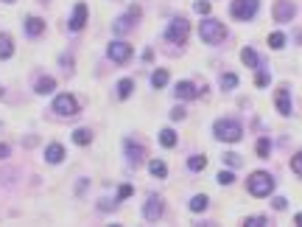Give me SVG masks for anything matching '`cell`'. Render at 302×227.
Returning <instances> with one entry per match:
<instances>
[{
    "mask_svg": "<svg viewBox=\"0 0 302 227\" xmlns=\"http://www.w3.org/2000/svg\"><path fill=\"white\" fill-rule=\"evenodd\" d=\"M246 188H249L252 196H268V193L274 191V177L266 174V171H255V174H249V180H246Z\"/></svg>",
    "mask_w": 302,
    "mask_h": 227,
    "instance_id": "cell-1",
    "label": "cell"
},
{
    "mask_svg": "<svg viewBox=\"0 0 302 227\" xmlns=\"http://www.w3.org/2000/svg\"><path fill=\"white\" fill-rule=\"evenodd\" d=\"M213 132H216V138H218V140H224V143H238V140L243 138L241 123L233 121V118H221V121H216Z\"/></svg>",
    "mask_w": 302,
    "mask_h": 227,
    "instance_id": "cell-2",
    "label": "cell"
},
{
    "mask_svg": "<svg viewBox=\"0 0 302 227\" xmlns=\"http://www.w3.org/2000/svg\"><path fill=\"white\" fill-rule=\"evenodd\" d=\"M199 34H201V39L210 45H218V42H224V37H227V28L218 23V20L213 17H204L201 23H199Z\"/></svg>",
    "mask_w": 302,
    "mask_h": 227,
    "instance_id": "cell-3",
    "label": "cell"
},
{
    "mask_svg": "<svg viewBox=\"0 0 302 227\" xmlns=\"http://www.w3.org/2000/svg\"><path fill=\"white\" fill-rule=\"evenodd\" d=\"M188 34H190V23L185 17H173L171 23H168V28H165V39L173 42V45H185Z\"/></svg>",
    "mask_w": 302,
    "mask_h": 227,
    "instance_id": "cell-4",
    "label": "cell"
},
{
    "mask_svg": "<svg viewBox=\"0 0 302 227\" xmlns=\"http://www.w3.org/2000/svg\"><path fill=\"white\" fill-rule=\"evenodd\" d=\"M258 9H260V0H233V6H230L235 20H252L258 14Z\"/></svg>",
    "mask_w": 302,
    "mask_h": 227,
    "instance_id": "cell-5",
    "label": "cell"
},
{
    "mask_svg": "<svg viewBox=\"0 0 302 227\" xmlns=\"http://www.w3.org/2000/svg\"><path fill=\"white\" fill-rule=\"evenodd\" d=\"M53 113L62 115V118H73L78 113V101L70 93H62V96L53 98Z\"/></svg>",
    "mask_w": 302,
    "mask_h": 227,
    "instance_id": "cell-6",
    "label": "cell"
},
{
    "mask_svg": "<svg viewBox=\"0 0 302 227\" xmlns=\"http://www.w3.org/2000/svg\"><path fill=\"white\" fill-rule=\"evenodd\" d=\"M106 56L112 62H118V65H123V62L132 59V45L123 42V39H115V42L106 45Z\"/></svg>",
    "mask_w": 302,
    "mask_h": 227,
    "instance_id": "cell-7",
    "label": "cell"
},
{
    "mask_svg": "<svg viewBox=\"0 0 302 227\" xmlns=\"http://www.w3.org/2000/svg\"><path fill=\"white\" fill-rule=\"evenodd\" d=\"M143 216L148 219V222H157V219L163 216V199L157 196V193H151L146 199V205H143Z\"/></svg>",
    "mask_w": 302,
    "mask_h": 227,
    "instance_id": "cell-8",
    "label": "cell"
},
{
    "mask_svg": "<svg viewBox=\"0 0 302 227\" xmlns=\"http://www.w3.org/2000/svg\"><path fill=\"white\" fill-rule=\"evenodd\" d=\"M137 17H140V6H132V9L126 11L118 23H115V34H126V31L137 23Z\"/></svg>",
    "mask_w": 302,
    "mask_h": 227,
    "instance_id": "cell-9",
    "label": "cell"
},
{
    "mask_svg": "<svg viewBox=\"0 0 302 227\" xmlns=\"http://www.w3.org/2000/svg\"><path fill=\"white\" fill-rule=\"evenodd\" d=\"M126 157H129L132 166H140L146 160V149L140 146V143H134V140H126Z\"/></svg>",
    "mask_w": 302,
    "mask_h": 227,
    "instance_id": "cell-10",
    "label": "cell"
},
{
    "mask_svg": "<svg viewBox=\"0 0 302 227\" xmlns=\"http://www.w3.org/2000/svg\"><path fill=\"white\" fill-rule=\"evenodd\" d=\"M294 3H288V0H280L274 6V20L277 23H288V20H294Z\"/></svg>",
    "mask_w": 302,
    "mask_h": 227,
    "instance_id": "cell-11",
    "label": "cell"
},
{
    "mask_svg": "<svg viewBox=\"0 0 302 227\" xmlns=\"http://www.w3.org/2000/svg\"><path fill=\"white\" fill-rule=\"evenodd\" d=\"M84 23H87V6L84 3H78L76 9H73V17H70V31H81L84 28Z\"/></svg>",
    "mask_w": 302,
    "mask_h": 227,
    "instance_id": "cell-12",
    "label": "cell"
},
{
    "mask_svg": "<svg viewBox=\"0 0 302 227\" xmlns=\"http://www.w3.org/2000/svg\"><path fill=\"white\" fill-rule=\"evenodd\" d=\"M173 93H176V98L188 101V98H196L199 96V87L193 84V81H179V84L173 87Z\"/></svg>",
    "mask_w": 302,
    "mask_h": 227,
    "instance_id": "cell-13",
    "label": "cell"
},
{
    "mask_svg": "<svg viewBox=\"0 0 302 227\" xmlns=\"http://www.w3.org/2000/svg\"><path fill=\"white\" fill-rule=\"evenodd\" d=\"M45 160L53 163V166L62 163V160H65V146H62V143H51V146L45 149Z\"/></svg>",
    "mask_w": 302,
    "mask_h": 227,
    "instance_id": "cell-14",
    "label": "cell"
},
{
    "mask_svg": "<svg viewBox=\"0 0 302 227\" xmlns=\"http://www.w3.org/2000/svg\"><path fill=\"white\" fill-rule=\"evenodd\" d=\"M274 104H277V113H280V115H291V98H288L285 90H277Z\"/></svg>",
    "mask_w": 302,
    "mask_h": 227,
    "instance_id": "cell-15",
    "label": "cell"
},
{
    "mask_svg": "<svg viewBox=\"0 0 302 227\" xmlns=\"http://www.w3.org/2000/svg\"><path fill=\"white\" fill-rule=\"evenodd\" d=\"M42 31H45V23L39 17H28L26 20V34L28 37H39Z\"/></svg>",
    "mask_w": 302,
    "mask_h": 227,
    "instance_id": "cell-16",
    "label": "cell"
},
{
    "mask_svg": "<svg viewBox=\"0 0 302 227\" xmlns=\"http://www.w3.org/2000/svg\"><path fill=\"white\" fill-rule=\"evenodd\" d=\"M34 90L39 93V96H48V93H53V90H56V81H53L51 76H42V79L34 84Z\"/></svg>",
    "mask_w": 302,
    "mask_h": 227,
    "instance_id": "cell-17",
    "label": "cell"
},
{
    "mask_svg": "<svg viewBox=\"0 0 302 227\" xmlns=\"http://www.w3.org/2000/svg\"><path fill=\"white\" fill-rule=\"evenodd\" d=\"M14 53V42H11L9 34H0V59H9Z\"/></svg>",
    "mask_w": 302,
    "mask_h": 227,
    "instance_id": "cell-18",
    "label": "cell"
},
{
    "mask_svg": "<svg viewBox=\"0 0 302 227\" xmlns=\"http://www.w3.org/2000/svg\"><path fill=\"white\" fill-rule=\"evenodd\" d=\"M241 59H243V65H246V68H260L258 53L252 51V48H243V51H241Z\"/></svg>",
    "mask_w": 302,
    "mask_h": 227,
    "instance_id": "cell-19",
    "label": "cell"
},
{
    "mask_svg": "<svg viewBox=\"0 0 302 227\" xmlns=\"http://www.w3.org/2000/svg\"><path fill=\"white\" fill-rule=\"evenodd\" d=\"M176 140H179V138H176V132H173V129H163V132H160V143H163L165 149H173V146H176Z\"/></svg>",
    "mask_w": 302,
    "mask_h": 227,
    "instance_id": "cell-20",
    "label": "cell"
},
{
    "mask_svg": "<svg viewBox=\"0 0 302 227\" xmlns=\"http://www.w3.org/2000/svg\"><path fill=\"white\" fill-rule=\"evenodd\" d=\"M148 168H151V174H154L157 180H165V177H168V168H165L163 160H151V163H148Z\"/></svg>",
    "mask_w": 302,
    "mask_h": 227,
    "instance_id": "cell-21",
    "label": "cell"
},
{
    "mask_svg": "<svg viewBox=\"0 0 302 227\" xmlns=\"http://www.w3.org/2000/svg\"><path fill=\"white\" fill-rule=\"evenodd\" d=\"M90 140H93V132L90 129H76L73 132V143H78V146H87Z\"/></svg>",
    "mask_w": 302,
    "mask_h": 227,
    "instance_id": "cell-22",
    "label": "cell"
},
{
    "mask_svg": "<svg viewBox=\"0 0 302 227\" xmlns=\"http://www.w3.org/2000/svg\"><path fill=\"white\" fill-rule=\"evenodd\" d=\"M132 90H134V81H132V79H121V81H118V96H121V98H129Z\"/></svg>",
    "mask_w": 302,
    "mask_h": 227,
    "instance_id": "cell-23",
    "label": "cell"
},
{
    "mask_svg": "<svg viewBox=\"0 0 302 227\" xmlns=\"http://www.w3.org/2000/svg\"><path fill=\"white\" fill-rule=\"evenodd\" d=\"M204 208H207V196H204V193H199V196L190 199V210H193V213H201Z\"/></svg>",
    "mask_w": 302,
    "mask_h": 227,
    "instance_id": "cell-24",
    "label": "cell"
},
{
    "mask_svg": "<svg viewBox=\"0 0 302 227\" xmlns=\"http://www.w3.org/2000/svg\"><path fill=\"white\" fill-rule=\"evenodd\" d=\"M151 84H154L157 90H163L165 84H168V70H157L154 76H151Z\"/></svg>",
    "mask_w": 302,
    "mask_h": 227,
    "instance_id": "cell-25",
    "label": "cell"
},
{
    "mask_svg": "<svg viewBox=\"0 0 302 227\" xmlns=\"http://www.w3.org/2000/svg\"><path fill=\"white\" fill-rule=\"evenodd\" d=\"M204 166H207V160H204V154H193V157L188 160V168H190V171H201Z\"/></svg>",
    "mask_w": 302,
    "mask_h": 227,
    "instance_id": "cell-26",
    "label": "cell"
},
{
    "mask_svg": "<svg viewBox=\"0 0 302 227\" xmlns=\"http://www.w3.org/2000/svg\"><path fill=\"white\" fill-rule=\"evenodd\" d=\"M243 225L246 227H266L268 219L266 216H249V219H243Z\"/></svg>",
    "mask_w": 302,
    "mask_h": 227,
    "instance_id": "cell-27",
    "label": "cell"
},
{
    "mask_svg": "<svg viewBox=\"0 0 302 227\" xmlns=\"http://www.w3.org/2000/svg\"><path fill=\"white\" fill-rule=\"evenodd\" d=\"M268 45H271L274 51H280V48H283V45H285V37L280 34V31H274V34L268 37Z\"/></svg>",
    "mask_w": 302,
    "mask_h": 227,
    "instance_id": "cell-28",
    "label": "cell"
},
{
    "mask_svg": "<svg viewBox=\"0 0 302 227\" xmlns=\"http://www.w3.org/2000/svg\"><path fill=\"white\" fill-rule=\"evenodd\" d=\"M235 84H238V76H235V73H224L221 87H224V90H235Z\"/></svg>",
    "mask_w": 302,
    "mask_h": 227,
    "instance_id": "cell-29",
    "label": "cell"
},
{
    "mask_svg": "<svg viewBox=\"0 0 302 227\" xmlns=\"http://www.w3.org/2000/svg\"><path fill=\"white\" fill-rule=\"evenodd\" d=\"M268 151H271V143H268V138H260V140H258V154H260V157H268Z\"/></svg>",
    "mask_w": 302,
    "mask_h": 227,
    "instance_id": "cell-30",
    "label": "cell"
},
{
    "mask_svg": "<svg viewBox=\"0 0 302 227\" xmlns=\"http://www.w3.org/2000/svg\"><path fill=\"white\" fill-rule=\"evenodd\" d=\"M291 171L302 177V151H297V154L291 157Z\"/></svg>",
    "mask_w": 302,
    "mask_h": 227,
    "instance_id": "cell-31",
    "label": "cell"
},
{
    "mask_svg": "<svg viewBox=\"0 0 302 227\" xmlns=\"http://www.w3.org/2000/svg\"><path fill=\"white\" fill-rule=\"evenodd\" d=\"M132 193H134V188H132V185H121V188H118V202L129 199Z\"/></svg>",
    "mask_w": 302,
    "mask_h": 227,
    "instance_id": "cell-32",
    "label": "cell"
},
{
    "mask_svg": "<svg viewBox=\"0 0 302 227\" xmlns=\"http://www.w3.org/2000/svg\"><path fill=\"white\" fill-rule=\"evenodd\" d=\"M268 81H271V76H268L266 70H263V73H258V76H255V84H258V87H268Z\"/></svg>",
    "mask_w": 302,
    "mask_h": 227,
    "instance_id": "cell-33",
    "label": "cell"
},
{
    "mask_svg": "<svg viewBox=\"0 0 302 227\" xmlns=\"http://www.w3.org/2000/svg\"><path fill=\"white\" fill-rule=\"evenodd\" d=\"M218 183H221V185H233L235 183L233 171H221V174H218Z\"/></svg>",
    "mask_w": 302,
    "mask_h": 227,
    "instance_id": "cell-34",
    "label": "cell"
},
{
    "mask_svg": "<svg viewBox=\"0 0 302 227\" xmlns=\"http://www.w3.org/2000/svg\"><path fill=\"white\" fill-rule=\"evenodd\" d=\"M196 11L199 14H210V3L207 0H196Z\"/></svg>",
    "mask_w": 302,
    "mask_h": 227,
    "instance_id": "cell-35",
    "label": "cell"
},
{
    "mask_svg": "<svg viewBox=\"0 0 302 227\" xmlns=\"http://www.w3.org/2000/svg\"><path fill=\"white\" fill-rule=\"evenodd\" d=\"M285 208H288V199L277 196V199H274V210H285Z\"/></svg>",
    "mask_w": 302,
    "mask_h": 227,
    "instance_id": "cell-36",
    "label": "cell"
},
{
    "mask_svg": "<svg viewBox=\"0 0 302 227\" xmlns=\"http://www.w3.org/2000/svg\"><path fill=\"white\" fill-rule=\"evenodd\" d=\"M171 118H173V121H182V118H185V110H182V107L171 110Z\"/></svg>",
    "mask_w": 302,
    "mask_h": 227,
    "instance_id": "cell-37",
    "label": "cell"
},
{
    "mask_svg": "<svg viewBox=\"0 0 302 227\" xmlns=\"http://www.w3.org/2000/svg\"><path fill=\"white\" fill-rule=\"evenodd\" d=\"M227 163H230V166H241V157H238V154H227Z\"/></svg>",
    "mask_w": 302,
    "mask_h": 227,
    "instance_id": "cell-38",
    "label": "cell"
},
{
    "mask_svg": "<svg viewBox=\"0 0 302 227\" xmlns=\"http://www.w3.org/2000/svg\"><path fill=\"white\" fill-rule=\"evenodd\" d=\"M9 154H11V149L6 146V143H0V160H6Z\"/></svg>",
    "mask_w": 302,
    "mask_h": 227,
    "instance_id": "cell-39",
    "label": "cell"
},
{
    "mask_svg": "<svg viewBox=\"0 0 302 227\" xmlns=\"http://www.w3.org/2000/svg\"><path fill=\"white\" fill-rule=\"evenodd\" d=\"M294 222H297V227H302V213H297V219H294Z\"/></svg>",
    "mask_w": 302,
    "mask_h": 227,
    "instance_id": "cell-40",
    "label": "cell"
},
{
    "mask_svg": "<svg viewBox=\"0 0 302 227\" xmlns=\"http://www.w3.org/2000/svg\"><path fill=\"white\" fill-rule=\"evenodd\" d=\"M3 3H14V0H3Z\"/></svg>",
    "mask_w": 302,
    "mask_h": 227,
    "instance_id": "cell-41",
    "label": "cell"
},
{
    "mask_svg": "<svg viewBox=\"0 0 302 227\" xmlns=\"http://www.w3.org/2000/svg\"><path fill=\"white\" fill-rule=\"evenodd\" d=\"M0 96H3V87H0Z\"/></svg>",
    "mask_w": 302,
    "mask_h": 227,
    "instance_id": "cell-42",
    "label": "cell"
}]
</instances>
